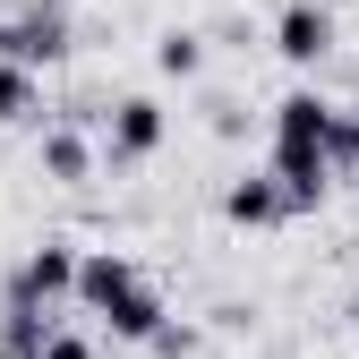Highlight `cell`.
<instances>
[{
    "mask_svg": "<svg viewBox=\"0 0 359 359\" xmlns=\"http://www.w3.org/2000/svg\"><path fill=\"white\" fill-rule=\"evenodd\" d=\"M0 60L43 77L52 60H69V18L60 9H18V18H0Z\"/></svg>",
    "mask_w": 359,
    "mask_h": 359,
    "instance_id": "cell-1",
    "label": "cell"
},
{
    "mask_svg": "<svg viewBox=\"0 0 359 359\" xmlns=\"http://www.w3.org/2000/svg\"><path fill=\"white\" fill-rule=\"evenodd\" d=\"M69 283H77V248L69 240H43L18 274H9V308H34V317H52V299H69Z\"/></svg>",
    "mask_w": 359,
    "mask_h": 359,
    "instance_id": "cell-2",
    "label": "cell"
},
{
    "mask_svg": "<svg viewBox=\"0 0 359 359\" xmlns=\"http://www.w3.org/2000/svg\"><path fill=\"white\" fill-rule=\"evenodd\" d=\"M274 52L291 69H317L334 52V9L325 0H283V18H274Z\"/></svg>",
    "mask_w": 359,
    "mask_h": 359,
    "instance_id": "cell-3",
    "label": "cell"
},
{
    "mask_svg": "<svg viewBox=\"0 0 359 359\" xmlns=\"http://www.w3.org/2000/svg\"><path fill=\"white\" fill-rule=\"evenodd\" d=\"M163 103L154 95H128V103H111V163H146L154 146H163Z\"/></svg>",
    "mask_w": 359,
    "mask_h": 359,
    "instance_id": "cell-4",
    "label": "cell"
},
{
    "mask_svg": "<svg viewBox=\"0 0 359 359\" xmlns=\"http://www.w3.org/2000/svg\"><path fill=\"white\" fill-rule=\"evenodd\" d=\"M325 128H334V103L308 95V86L274 103V146H291V154H325Z\"/></svg>",
    "mask_w": 359,
    "mask_h": 359,
    "instance_id": "cell-5",
    "label": "cell"
},
{
    "mask_svg": "<svg viewBox=\"0 0 359 359\" xmlns=\"http://www.w3.org/2000/svg\"><path fill=\"white\" fill-rule=\"evenodd\" d=\"M128 283H146V274H137L128 257L95 248V257H77V283H69V299H77V308H95V317H103V308H111V299H120Z\"/></svg>",
    "mask_w": 359,
    "mask_h": 359,
    "instance_id": "cell-6",
    "label": "cell"
},
{
    "mask_svg": "<svg viewBox=\"0 0 359 359\" xmlns=\"http://www.w3.org/2000/svg\"><path fill=\"white\" fill-rule=\"evenodd\" d=\"M103 325H111V342H154V334L171 325V308H163V291H154V283H128V291L103 308Z\"/></svg>",
    "mask_w": 359,
    "mask_h": 359,
    "instance_id": "cell-7",
    "label": "cell"
},
{
    "mask_svg": "<svg viewBox=\"0 0 359 359\" xmlns=\"http://www.w3.org/2000/svg\"><path fill=\"white\" fill-rule=\"evenodd\" d=\"M222 214H231L240 231H265V222H283L291 205H283L274 180H231V189H222Z\"/></svg>",
    "mask_w": 359,
    "mask_h": 359,
    "instance_id": "cell-8",
    "label": "cell"
},
{
    "mask_svg": "<svg viewBox=\"0 0 359 359\" xmlns=\"http://www.w3.org/2000/svg\"><path fill=\"white\" fill-rule=\"evenodd\" d=\"M43 342H52V317H34V308L0 317V359H43Z\"/></svg>",
    "mask_w": 359,
    "mask_h": 359,
    "instance_id": "cell-9",
    "label": "cell"
},
{
    "mask_svg": "<svg viewBox=\"0 0 359 359\" xmlns=\"http://www.w3.org/2000/svg\"><path fill=\"white\" fill-rule=\"evenodd\" d=\"M34 111H43V77H26V69L0 60V128H18V120H34Z\"/></svg>",
    "mask_w": 359,
    "mask_h": 359,
    "instance_id": "cell-10",
    "label": "cell"
},
{
    "mask_svg": "<svg viewBox=\"0 0 359 359\" xmlns=\"http://www.w3.org/2000/svg\"><path fill=\"white\" fill-rule=\"evenodd\" d=\"M43 171H52V180H86V171H95V146H86L77 128H52V137H43Z\"/></svg>",
    "mask_w": 359,
    "mask_h": 359,
    "instance_id": "cell-11",
    "label": "cell"
},
{
    "mask_svg": "<svg viewBox=\"0 0 359 359\" xmlns=\"http://www.w3.org/2000/svg\"><path fill=\"white\" fill-rule=\"evenodd\" d=\"M154 69H163V77H197V69H205V43H197L189 26H171V34L154 43Z\"/></svg>",
    "mask_w": 359,
    "mask_h": 359,
    "instance_id": "cell-12",
    "label": "cell"
},
{
    "mask_svg": "<svg viewBox=\"0 0 359 359\" xmlns=\"http://www.w3.org/2000/svg\"><path fill=\"white\" fill-rule=\"evenodd\" d=\"M325 163H359V120L351 111H334V128H325Z\"/></svg>",
    "mask_w": 359,
    "mask_h": 359,
    "instance_id": "cell-13",
    "label": "cell"
},
{
    "mask_svg": "<svg viewBox=\"0 0 359 359\" xmlns=\"http://www.w3.org/2000/svg\"><path fill=\"white\" fill-rule=\"evenodd\" d=\"M43 359H103V351L86 342V334H60V325H52V342H43Z\"/></svg>",
    "mask_w": 359,
    "mask_h": 359,
    "instance_id": "cell-14",
    "label": "cell"
},
{
    "mask_svg": "<svg viewBox=\"0 0 359 359\" xmlns=\"http://www.w3.org/2000/svg\"><path fill=\"white\" fill-rule=\"evenodd\" d=\"M351 325H359V299H351Z\"/></svg>",
    "mask_w": 359,
    "mask_h": 359,
    "instance_id": "cell-15",
    "label": "cell"
}]
</instances>
